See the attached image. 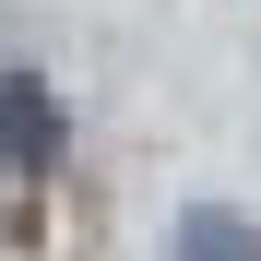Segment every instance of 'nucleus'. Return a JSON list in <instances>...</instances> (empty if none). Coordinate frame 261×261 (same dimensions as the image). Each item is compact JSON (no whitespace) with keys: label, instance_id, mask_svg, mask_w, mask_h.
<instances>
[{"label":"nucleus","instance_id":"obj_1","mask_svg":"<svg viewBox=\"0 0 261 261\" xmlns=\"http://www.w3.org/2000/svg\"><path fill=\"white\" fill-rule=\"evenodd\" d=\"M48 143H60V107H48V83H0V166H48Z\"/></svg>","mask_w":261,"mask_h":261},{"label":"nucleus","instance_id":"obj_2","mask_svg":"<svg viewBox=\"0 0 261 261\" xmlns=\"http://www.w3.org/2000/svg\"><path fill=\"white\" fill-rule=\"evenodd\" d=\"M178 261H261V226L226 214V202H190L178 214Z\"/></svg>","mask_w":261,"mask_h":261}]
</instances>
